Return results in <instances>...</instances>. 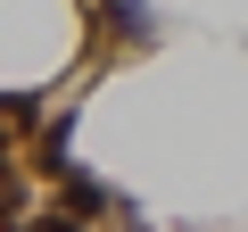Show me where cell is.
<instances>
[{"instance_id": "cell-1", "label": "cell", "mask_w": 248, "mask_h": 232, "mask_svg": "<svg viewBox=\"0 0 248 232\" xmlns=\"http://www.w3.org/2000/svg\"><path fill=\"white\" fill-rule=\"evenodd\" d=\"M66 207L99 215V207H116V191H108V182H91V174H75V182H66Z\"/></svg>"}]
</instances>
